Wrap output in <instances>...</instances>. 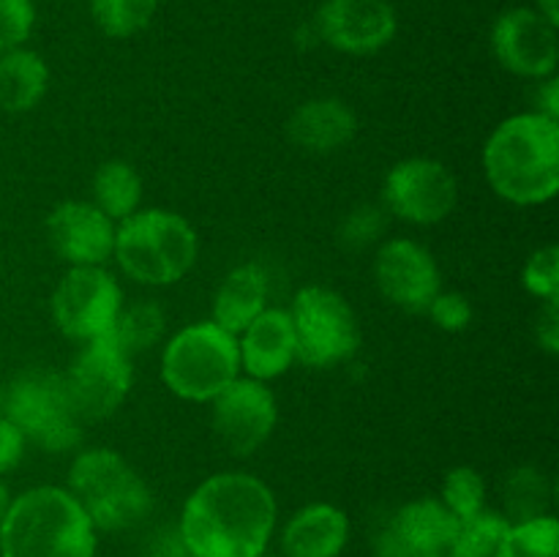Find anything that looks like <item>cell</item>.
Returning a JSON list of instances; mask_svg holds the SVG:
<instances>
[{
  "instance_id": "cb8c5ba5",
  "label": "cell",
  "mask_w": 559,
  "mask_h": 557,
  "mask_svg": "<svg viewBox=\"0 0 559 557\" xmlns=\"http://www.w3.org/2000/svg\"><path fill=\"white\" fill-rule=\"evenodd\" d=\"M164 331H167V315H164L162 306L156 300H134V304L120 309L109 336L134 358L136 353L156 347Z\"/></svg>"
},
{
  "instance_id": "9a60e30c",
  "label": "cell",
  "mask_w": 559,
  "mask_h": 557,
  "mask_svg": "<svg viewBox=\"0 0 559 557\" xmlns=\"http://www.w3.org/2000/svg\"><path fill=\"white\" fill-rule=\"evenodd\" d=\"M374 282L382 298L404 311H426L442 289L435 254L418 240L391 238L377 249Z\"/></svg>"
},
{
  "instance_id": "277c9868",
  "label": "cell",
  "mask_w": 559,
  "mask_h": 557,
  "mask_svg": "<svg viewBox=\"0 0 559 557\" xmlns=\"http://www.w3.org/2000/svg\"><path fill=\"white\" fill-rule=\"evenodd\" d=\"M200 240L180 213L145 208L115 227L112 257L120 271L147 287L175 284L194 268Z\"/></svg>"
},
{
  "instance_id": "ac0fdd59",
  "label": "cell",
  "mask_w": 559,
  "mask_h": 557,
  "mask_svg": "<svg viewBox=\"0 0 559 557\" xmlns=\"http://www.w3.org/2000/svg\"><path fill=\"white\" fill-rule=\"evenodd\" d=\"M238 336L240 371L251 380H276L298 360L293 317L287 309H265Z\"/></svg>"
},
{
  "instance_id": "7a4b0ae2",
  "label": "cell",
  "mask_w": 559,
  "mask_h": 557,
  "mask_svg": "<svg viewBox=\"0 0 559 557\" xmlns=\"http://www.w3.org/2000/svg\"><path fill=\"white\" fill-rule=\"evenodd\" d=\"M491 191L513 205H544L559 191V120L519 112L502 120L484 145Z\"/></svg>"
},
{
  "instance_id": "ab89813d",
  "label": "cell",
  "mask_w": 559,
  "mask_h": 557,
  "mask_svg": "<svg viewBox=\"0 0 559 557\" xmlns=\"http://www.w3.org/2000/svg\"><path fill=\"white\" fill-rule=\"evenodd\" d=\"M262 557H265V555H262Z\"/></svg>"
},
{
  "instance_id": "d590c367",
  "label": "cell",
  "mask_w": 559,
  "mask_h": 557,
  "mask_svg": "<svg viewBox=\"0 0 559 557\" xmlns=\"http://www.w3.org/2000/svg\"><path fill=\"white\" fill-rule=\"evenodd\" d=\"M535 102H538V107H535L533 112H540V115H546V118L559 120V82H557V76H549V80H544V85L538 87V96H535Z\"/></svg>"
},
{
  "instance_id": "7c38bea8",
  "label": "cell",
  "mask_w": 559,
  "mask_h": 557,
  "mask_svg": "<svg viewBox=\"0 0 559 557\" xmlns=\"http://www.w3.org/2000/svg\"><path fill=\"white\" fill-rule=\"evenodd\" d=\"M211 426L233 457H251L271 440L278 404L271 388L251 377H238L213 399Z\"/></svg>"
},
{
  "instance_id": "2e32d148",
  "label": "cell",
  "mask_w": 559,
  "mask_h": 557,
  "mask_svg": "<svg viewBox=\"0 0 559 557\" xmlns=\"http://www.w3.org/2000/svg\"><path fill=\"white\" fill-rule=\"evenodd\" d=\"M396 11L388 0H325L317 11V36L344 55H374L396 36Z\"/></svg>"
},
{
  "instance_id": "e575fe53",
  "label": "cell",
  "mask_w": 559,
  "mask_h": 557,
  "mask_svg": "<svg viewBox=\"0 0 559 557\" xmlns=\"http://www.w3.org/2000/svg\"><path fill=\"white\" fill-rule=\"evenodd\" d=\"M535 336L538 344L549 355L559 353V298L544 300V311L538 315V325H535Z\"/></svg>"
},
{
  "instance_id": "ba28073f",
  "label": "cell",
  "mask_w": 559,
  "mask_h": 557,
  "mask_svg": "<svg viewBox=\"0 0 559 557\" xmlns=\"http://www.w3.org/2000/svg\"><path fill=\"white\" fill-rule=\"evenodd\" d=\"M3 415L44 451H69L82 440V424L66 396L63 377L55 371H22L5 391Z\"/></svg>"
},
{
  "instance_id": "3957f363",
  "label": "cell",
  "mask_w": 559,
  "mask_h": 557,
  "mask_svg": "<svg viewBox=\"0 0 559 557\" xmlns=\"http://www.w3.org/2000/svg\"><path fill=\"white\" fill-rule=\"evenodd\" d=\"M96 533L69 489L33 486L0 519V557H96Z\"/></svg>"
},
{
  "instance_id": "4fadbf2b",
  "label": "cell",
  "mask_w": 559,
  "mask_h": 557,
  "mask_svg": "<svg viewBox=\"0 0 559 557\" xmlns=\"http://www.w3.org/2000/svg\"><path fill=\"white\" fill-rule=\"evenodd\" d=\"M491 49L511 74L524 80H549L559 60L557 25L527 5L508 9L491 27Z\"/></svg>"
},
{
  "instance_id": "d4e9b609",
  "label": "cell",
  "mask_w": 559,
  "mask_h": 557,
  "mask_svg": "<svg viewBox=\"0 0 559 557\" xmlns=\"http://www.w3.org/2000/svg\"><path fill=\"white\" fill-rule=\"evenodd\" d=\"M502 497H506V517L511 519V524L530 522L549 513L551 481L538 467H519L508 475Z\"/></svg>"
},
{
  "instance_id": "8d00e7d4",
  "label": "cell",
  "mask_w": 559,
  "mask_h": 557,
  "mask_svg": "<svg viewBox=\"0 0 559 557\" xmlns=\"http://www.w3.org/2000/svg\"><path fill=\"white\" fill-rule=\"evenodd\" d=\"M538 14H544L551 25L559 27V0H538Z\"/></svg>"
},
{
  "instance_id": "52a82bcc",
  "label": "cell",
  "mask_w": 559,
  "mask_h": 557,
  "mask_svg": "<svg viewBox=\"0 0 559 557\" xmlns=\"http://www.w3.org/2000/svg\"><path fill=\"white\" fill-rule=\"evenodd\" d=\"M295 353L311 369H331L353 358L360 347V325L353 306L336 289L309 284L293 300Z\"/></svg>"
},
{
  "instance_id": "d6a6232c",
  "label": "cell",
  "mask_w": 559,
  "mask_h": 557,
  "mask_svg": "<svg viewBox=\"0 0 559 557\" xmlns=\"http://www.w3.org/2000/svg\"><path fill=\"white\" fill-rule=\"evenodd\" d=\"M429 317L440 331L448 333H459L473 322V306H469L467 295L462 293H437L429 304Z\"/></svg>"
},
{
  "instance_id": "1f68e13d",
  "label": "cell",
  "mask_w": 559,
  "mask_h": 557,
  "mask_svg": "<svg viewBox=\"0 0 559 557\" xmlns=\"http://www.w3.org/2000/svg\"><path fill=\"white\" fill-rule=\"evenodd\" d=\"M385 227L388 216L382 208H355V211L344 218L342 227H338V244H344L347 249H366V246L374 244V240L380 238Z\"/></svg>"
},
{
  "instance_id": "f1b7e54d",
  "label": "cell",
  "mask_w": 559,
  "mask_h": 557,
  "mask_svg": "<svg viewBox=\"0 0 559 557\" xmlns=\"http://www.w3.org/2000/svg\"><path fill=\"white\" fill-rule=\"evenodd\" d=\"M440 502L453 513L456 519H467L473 513L486 508V481L475 467H453L445 473L442 481Z\"/></svg>"
},
{
  "instance_id": "8fae6325",
  "label": "cell",
  "mask_w": 559,
  "mask_h": 557,
  "mask_svg": "<svg viewBox=\"0 0 559 557\" xmlns=\"http://www.w3.org/2000/svg\"><path fill=\"white\" fill-rule=\"evenodd\" d=\"M388 213L418 227L445 222L459 202V183L437 158H404L382 183Z\"/></svg>"
},
{
  "instance_id": "f546056e",
  "label": "cell",
  "mask_w": 559,
  "mask_h": 557,
  "mask_svg": "<svg viewBox=\"0 0 559 557\" xmlns=\"http://www.w3.org/2000/svg\"><path fill=\"white\" fill-rule=\"evenodd\" d=\"M524 289L538 300L559 298V249L555 244L533 251L522 271Z\"/></svg>"
},
{
  "instance_id": "6da1fadb",
  "label": "cell",
  "mask_w": 559,
  "mask_h": 557,
  "mask_svg": "<svg viewBox=\"0 0 559 557\" xmlns=\"http://www.w3.org/2000/svg\"><path fill=\"white\" fill-rule=\"evenodd\" d=\"M276 513L265 481L251 473H216L189 495L178 535L191 557H262Z\"/></svg>"
},
{
  "instance_id": "e0dca14e",
  "label": "cell",
  "mask_w": 559,
  "mask_h": 557,
  "mask_svg": "<svg viewBox=\"0 0 559 557\" xmlns=\"http://www.w3.org/2000/svg\"><path fill=\"white\" fill-rule=\"evenodd\" d=\"M118 224L85 200H66L47 216V238L60 260L76 265H104L115 249Z\"/></svg>"
},
{
  "instance_id": "d6986e66",
  "label": "cell",
  "mask_w": 559,
  "mask_h": 557,
  "mask_svg": "<svg viewBox=\"0 0 559 557\" xmlns=\"http://www.w3.org/2000/svg\"><path fill=\"white\" fill-rule=\"evenodd\" d=\"M358 118L342 98H309L287 120V137L306 153H336L355 140Z\"/></svg>"
},
{
  "instance_id": "9c48e42d",
  "label": "cell",
  "mask_w": 559,
  "mask_h": 557,
  "mask_svg": "<svg viewBox=\"0 0 559 557\" xmlns=\"http://www.w3.org/2000/svg\"><path fill=\"white\" fill-rule=\"evenodd\" d=\"M60 377L80 424H93L109 418L126 402L134 382V366L131 355L112 336H102L82 344Z\"/></svg>"
},
{
  "instance_id": "ffe728a7",
  "label": "cell",
  "mask_w": 559,
  "mask_h": 557,
  "mask_svg": "<svg viewBox=\"0 0 559 557\" xmlns=\"http://www.w3.org/2000/svg\"><path fill=\"white\" fill-rule=\"evenodd\" d=\"M349 519L333 502L300 508L282 533L284 557H338L347 546Z\"/></svg>"
},
{
  "instance_id": "f35d334b",
  "label": "cell",
  "mask_w": 559,
  "mask_h": 557,
  "mask_svg": "<svg viewBox=\"0 0 559 557\" xmlns=\"http://www.w3.org/2000/svg\"><path fill=\"white\" fill-rule=\"evenodd\" d=\"M448 557H453V555H448Z\"/></svg>"
},
{
  "instance_id": "836d02e7",
  "label": "cell",
  "mask_w": 559,
  "mask_h": 557,
  "mask_svg": "<svg viewBox=\"0 0 559 557\" xmlns=\"http://www.w3.org/2000/svg\"><path fill=\"white\" fill-rule=\"evenodd\" d=\"M27 440L5 415H0V478L20 467L22 457H25Z\"/></svg>"
},
{
  "instance_id": "5b68a950",
  "label": "cell",
  "mask_w": 559,
  "mask_h": 557,
  "mask_svg": "<svg viewBox=\"0 0 559 557\" xmlns=\"http://www.w3.org/2000/svg\"><path fill=\"white\" fill-rule=\"evenodd\" d=\"M93 528L104 533L131 530L153 511V491L112 448H87L69 467V486Z\"/></svg>"
},
{
  "instance_id": "44dd1931",
  "label": "cell",
  "mask_w": 559,
  "mask_h": 557,
  "mask_svg": "<svg viewBox=\"0 0 559 557\" xmlns=\"http://www.w3.org/2000/svg\"><path fill=\"white\" fill-rule=\"evenodd\" d=\"M267 273L260 262H243L218 287L216 300H213V322L233 336H238L251 320L267 309Z\"/></svg>"
},
{
  "instance_id": "8992f818",
  "label": "cell",
  "mask_w": 559,
  "mask_h": 557,
  "mask_svg": "<svg viewBox=\"0 0 559 557\" xmlns=\"http://www.w3.org/2000/svg\"><path fill=\"white\" fill-rule=\"evenodd\" d=\"M238 377V336L213 320L180 328L164 347L162 380L186 402H213Z\"/></svg>"
},
{
  "instance_id": "30bf717a",
  "label": "cell",
  "mask_w": 559,
  "mask_h": 557,
  "mask_svg": "<svg viewBox=\"0 0 559 557\" xmlns=\"http://www.w3.org/2000/svg\"><path fill=\"white\" fill-rule=\"evenodd\" d=\"M123 309V289L104 265H76L52 293V320L63 336L85 344L109 336Z\"/></svg>"
},
{
  "instance_id": "5bb4252c",
  "label": "cell",
  "mask_w": 559,
  "mask_h": 557,
  "mask_svg": "<svg viewBox=\"0 0 559 557\" xmlns=\"http://www.w3.org/2000/svg\"><path fill=\"white\" fill-rule=\"evenodd\" d=\"M459 519L437 497L404 502L374 535V557H448Z\"/></svg>"
},
{
  "instance_id": "4dcf8cb0",
  "label": "cell",
  "mask_w": 559,
  "mask_h": 557,
  "mask_svg": "<svg viewBox=\"0 0 559 557\" xmlns=\"http://www.w3.org/2000/svg\"><path fill=\"white\" fill-rule=\"evenodd\" d=\"M36 25L33 0H0V55L22 47Z\"/></svg>"
},
{
  "instance_id": "484cf974",
  "label": "cell",
  "mask_w": 559,
  "mask_h": 557,
  "mask_svg": "<svg viewBox=\"0 0 559 557\" xmlns=\"http://www.w3.org/2000/svg\"><path fill=\"white\" fill-rule=\"evenodd\" d=\"M508 530H511V519L500 511H484L473 513L467 519H459L456 535H453V557H495L500 552L502 541H506Z\"/></svg>"
},
{
  "instance_id": "83f0119b",
  "label": "cell",
  "mask_w": 559,
  "mask_h": 557,
  "mask_svg": "<svg viewBox=\"0 0 559 557\" xmlns=\"http://www.w3.org/2000/svg\"><path fill=\"white\" fill-rule=\"evenodd\" d=\"M495 557H559V522L551 513L511 524Z\"/></svg>"
},
{
  "instance_id": "603a6c76",
  "label": "cell",
  "mask_w": 559,
  "mask_h": 557,
  "mask_svg": "<svg viewBox=\"0 0 559 557\" xmlns=\"http://www.w3.org/2000/svg\"><path fill=\"white\" fill-rule=\"evenodd\" d=\"M93 205L102 208L112 222H123L131 213L140 211L142 178L129 162L102 164L93 175Z\"/></svg>"
},
{
  "instance_id": "74e56055",
  "label": "cell",
  "mask_w": 559,
  "mask_h": 557,
  "mask_svg": "<svg viewBox=\"0 0 559 557\" xmlns=\"http://www.w3.org/2000/svg\"><path fill=\"white\" fill-rule=\"evenodd\" d=\"M9 502H11L9 486H5L3 478H0V519H3V513H5V508H9Z\"/></svg>"
},
{
  "instance_id": "7402d4cb",
  "label": "cell",
  "mask_w": 559,
  "mask_h": 557,
  "mask_svg": "<svg viewBox=\"0 0 559 557\" xmlns=\"http://www.w3.org/2000/svg\"><path fill=\"white\" fill-rule=\"evenodd\" d=\"M49 87V69L33 49L16 47L0 55V109L11 115L31 112Z\"/></svg>"
},
{
  "instance_id": "4316f807",
  "label": "cell",
  "mask_w": 559,
  "mask_h": 557,
  "mask_svg": "<svg viewBox=\"0 0 559 557\" xmlns=\"http://www.w3.org/2000/svg\"><path fill=\"white\" fill-rule=\"evenodd\" d=\"M158 0H91L93 22L109 38H131L153 22Z\"/></svg>"
}]
</instances>
